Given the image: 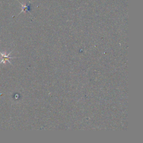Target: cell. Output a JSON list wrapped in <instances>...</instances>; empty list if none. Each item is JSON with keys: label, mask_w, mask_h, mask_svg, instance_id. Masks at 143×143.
I'll list each match as a JSON object with an SVG mask.
<instances>
[{"label": "cell", "mask_w": 143, "mask_h": 143, "mask_svg": "<svg viewBox=\"0 0 143 143\" xmlns=\"http://www.w3.org/2000/svg\"><path fill=\"white\" fill-rule=\"evenodd\" d=\"M11 52H10L9 54H6V53H1V52H0V55H1V57H0V58H1V62H0V64H1V63L6 64L8 62L10 64H12L11 62L9 60L10 59H13L15 58L10 57V54L11 53Z\"/></svg>", "instance_id": "1"}, {"label": "cell", "mask_w": 143, "mask_h": 143, "mask_svg": "<svg viewBox=\"0 0 143 143\" xmlns=\"http://www.w3.org/2000/svg\"><path fill=\"white\" fill-rule=\"evenodd\" d=\"M21 5H22V12H26V11H29L30 10V5H22V3H21Z\"/></svg>", "instance_id": "2"}]
</instances>
